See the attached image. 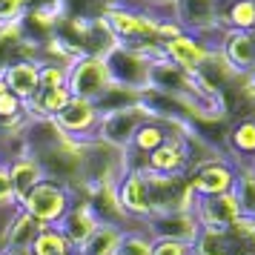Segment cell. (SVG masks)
<instances>
[{
  "label": "cell",
  "mask_w": 255,
  "mask_h": 255,
  "mask_svg": "<svg viewBox=\"0 0 255 255\" xmlns=\"http://www.w3.org/2000/svg\"><path fill=\"white\" fill-rule=\"evenodd\" d=\"M83 149H86V140L66 138L58 146L37 152L35 158L40 163L43 175H46V181H55V184L75 189L83 181Z\"/></svg>",
  "instance_id": "1"
},
{
  "label": "cell",
  "mask_w": 255,
  "mask_h": 255,
  "mask_svg": "<svg viewBox=\"0 0 255 255\" xmlns=\"http://www.w3.org/2000/svg\"><path fill=\"white\" fill-rule=\"evenodd\" d=\"M146 172V184H149V201H152V215L158 212H195L198 195L189 186L186 175H158Z\"/></svg>",
  "instance_id": "2"
},
{
  "label": "cell",
  "mask_w": 255,
  "mask_h": 255,
  "mask_svg": "<svg viewBox=\"0 0 255 255\" xmlns=\"http://www.w3.org/2000/svg\"><path fill=\"white\" fill-rule=\"evenodd\" d=\"M72 204H75V192L69 186L55 184V181H40L26 195L20 209H26L40 227H60V221L66 218Z\"/></svg>",
  "instance_id": "3"
},
{
  "label": "cell",
  "mask_w": 255,
  "mask_h": 255,
  "mask_svg": "<svg viewBox=\"0 0 255 255\" xmlns=\"http://www.w3.org/2000/svg\"><path fill=\"white\" fill-rule=\"evenodd\" d=\"M175 20L184 32L201 37L209 49H218L224 29L218 26V3L215 0H175Z\"/></svg>",
  "instance_id": "4"
},
{
  "label": "cell",
  "mask_w": 255,
  "mask_h": 255,
  "mask_svg": "<svg viewBox=\"0 0 255 255\" xmlns=\"http://www.w3.org/2000/svg\"><path fill=\"white\" fill-rule=\"evenodd\" d=\"M112 86L109 69H106V58L98 55H81L69 66V92L72 98H81V101H98L101 95Z\"/></svg>",
  "instance_id": "5"
},
{
  "label": "cell",
  "mask_w": 255,
  "mask_h": 255,
  "mask_svg": "<svg viewBox=\"0 0 255 255\" xmlns=\"http://www.w3.org/2000/svg\"><path fill=\"white\" fill-rule=\"evenodd\" d=\"M186 178H189V186H192V192L198 195V201H209V198H221V195L235 192L238 169L227 158H218V161L201 163Z\"/></svg>",
  "instance_id": "6"
},
{
  "label": "cell",
  "mask_w": 255,
  "mask_h": 255,
  "mask_svg": "<svg viewBox=\"0 0 255 255\" xmlns=\"http://www.w3.org/2000/svg\"><path fill=\"white\" fill-rule=\"evenodd\" d=\"M146 118H149V112H146L143 104L121 109V112H106V115H101V124H98L95 138L109 143V146H115V149H129V143L135 138L138 127Z\"/></svg>",
  "instance_id": "7"
},
{
  "label": "cell",
  "mask_w": 255,
  "mask_h": 255,
  "mask_svg": "<svg viewBox=\"0 0 255 255\" xmlns=\"http://www.w3.org/2000/svg\"><path fill=\"white\" fill-rule=\"evenodd\" d=\"M106 69H109L112 83H121V86L146 89V83H149V60L132 46H124V43H118L106 55Z\"/></svg>",
  "instance_id": "8"
},
{
  "label": "cell",
  "mask_w": 255,
  "mask_h": 255,
  "mask_svg": "<svg viewBox=\"0 0 255 255\" xmlns=\"http://www.w3.org/2000/svg\"><path fill=\"white\" fill-rule=\"evenodd\" d=\"M118 198L132 224H146L152 218V201H149V184L143 169H129L121 184H118Z\"/></svg>",
  "instance_id": "9"
},
{
  "label": "cell",
  "mask_w": 255,
  "mask_h": 255,
  "mask_svg": "<svg viewBox=\"0 0 255 255\" xmlns=\"http://www.w3.org/2000/svg\"><path fill=\"white\" fill-rule=\"evenodd\" d=\"M55 124L63 129V135H69L75 140H92L101 124V112L92 101H81V98H72L66 109L55 118Z\"/></svg>",
  "instance_id": "10"
},
{
  "label": "cell",
  "mask_w": 255,
  "mask_h": 255,
  "mask_svg": "<svg viewBox=\"0 0 255 255\" xmlns=\"http://www.w3.org/2000/svg\"><path fill=\"white\" fill-rule=\"evenodd\" d=\"M143 227L149 230L152 238H169V241L184 244H195L201 235V224H198L195 212H158Z\"/></svg>",
  "instance_id": "11"
},
{
  "label": "cell",
  "mask_w": 255,
  "mask_h": 255,
  "mask_svg": "<svg viewBox=\"0 0 255 255\" xmlns=\"http://www.w3.org/2000/svg\"><path fill=\"white\" fill-rule=\"evenodd\" d=\"M20 60H40V46L23 35L20 20L0 23V75Z\"/></svg>",
  "instance_id": "12"
},
{
  "label": "cell",
  "mask_w": 255,
  "mask_h": 255,
  "mask_svg": "<svg viewBox=\"0 0 255 255\" xmlns=\"http://www.w3.org/2000/svg\"><path fill=\"white\" fill-rule=\"evenodd\" d=\"M212 49L201 40V37L189 35V32H181L172 40H163V58L169 60L172 66L184 69L186 75H195L201 69V63L207 60V55Z\"/></svg>",
  "instance_id": "13"
},
{
  "label": "cell",
  "mask_w": 255,
  "mask_h": 255,
  "mask_svg": "<svg viewBox=\"0 0 255 255\" xmlns=\"http://www.w3.org/2000/svg\"><path fill=\"white\" fill-rule=\"evenodd\" d=\"M238 215H241V204H238L235 192L221 198H209V201H198L195 207V218L201 224V232H227Z\"/></svg>",
  "instance_id": "14"
},
{
  "label": "cell",
  "mask_w": 255,
  "mask_h": 255,
  "mask_svg": "<svg viewBox=\"0 0 255 255\" xmlns=\"http://www.w3.org/2000/svg\"><path fill=\"white\" fill-rule=\"evenodd\" d=\"M98 227H101V221H98V215L92 212V207H89L86 201H78V198H75V204L69 207L66 218L60 221V232L66 235V241H69L75 255L89 244V238L98 232Z\"/></svg>",
  "instance_id": "15"
},
{
  "label": "cell",
  "mask_w": 255,
  "mask_h": 255,
  "mask_svg": "<svg viewBox=\"0 0 255 255\" xmlns=\"http://www.w3.org/2000/svg\"><path fill=\"white\" fill-rule=\"evenodd\" d=\"M224 155H227V161H230L238 172L255 166V118L230 124Z\"/></svg>",
  "instance_id": "16"
},
{
  "label": "cell",
  "mask_w": 255,
  "mask_h": 255,
  "mask_svg": "<svg viewBox=\"0 0 255 255\" xmlns=\"http://www.w3.org/2000/svg\"><path fill=\"white\" fill-rule=\"evenodd\" d=\"M166 140H169L166 124L158 121V118H146L138 127V132H135V138H132V143H129V149H127L129 169H143L146 158H149L158 146H163Z\"/></svg>",
  "instance_id": "17"
},
{
  "label": "cell",
  "mask_w": 255,
  "mask_h": 255,
  "mask_svg": "<svg viewBox=\"0 0 255 255\" xmlns=\"http://www.w3.org/2000/svg\"><path fill=\"white\" fill-rule=\"evenodd\" d=\"M143 169L158 175H186L189 172V149H186V140L181 138H169L163 146L152 152Z\"/></svg>",
  "instance_id": "18"
},
{
  "label": "cell",
  "mask_w": 255,
  "mask_h": 255,
  "mask_svg": "<svg viewBox=\"0 0 255 255\" xmlns=\"http://www.w3.org/2000/svg\"><path fill=\"white\" fill-rule=\"evenodd\" d=\"M218 52L230 60L238 75H250L255 69V40L250 32H224L218 40Z\"/></svg>",
  "instance_id": "19"
},
{
  "label": "cell",
  "mask_w": 255,
  "mask_h": 255,
  "mask_svg": "<svg viewBox=\"0 0 255 255\" xmlns=\"http://www.w3.org/2000/svg\"><path fill=\"white\" fill-rule=\"evenodd\" d=\"M3 81H6V86L14 98L29 104L40 92V60H20V63L9 66L3 72Z\"/></svg>",
  "instance_id": "20"
},
{
  "label": "cell",
  "mask_w": 255,
  "mask_h": 255,
  "mask_svg": "<svg viewBox=\"0 0 255 255\" xmlns=\"http://www.w3.org/2000/svg\"><path fill=\"white\" fill-rule=\"evenodd\" d=\"M218 26L224 32H255V0H230L218 6Z\"/></svg>",
  "instance_id": "21"
},
{
  "label": "cell",
  "mask_w": 255,
  "mask_h": 255,
  "mask_svg": "<svg viewBox=\"0 0 255 255\" xmlns=\"http://www.w3.org/2000/svg\"><path fill=\"white\" fill-rule=\"evenodd\" d=\"M9 178H12L17 204H23L26 195H29L40 181H46V175H43V169H40V163H37L35 155H26V158H17V161L9 163Z\"/></svg>",
  "instance_id": "22"
},
{
  "label": "cell",
  "mask_w": 255,
  "mask_h": 255,
  "mask_svg": "<svg viewBox=\"0 0 255 255\" xmlns=\"http://www.w3.org/2000/svg\"><path fill=\"white\" fill-rule=\"evenodd\" d=\"M37 232H40V224H37L26 209H17L12 224H9V232H6V250H3V253L32 250V241L37 238Z\"/></svg>",
  "instance_id": "23"
},
{
  "label": "cell",
  "mask_w": 255,
  "mask_h": 255,
  "mask_svg": "<svg viewBox=\"0 0 255 255\" xmlns=\"http://www.w3.org/2000/svg\"><path fill=\"white\" fill-rule=\"evenodd\" d=\"M140 98H143V89H132V86L112 83V86L95 101V106H98L101 115H106V112H121V109H129V106H138Z\"/></svg>",
  "instance_id": "24"
},
{
  "label": "cell",
  "mask_w": 255,
  "mask_h": 255,
  "mask_svg": "<svg viewBox=\"0 0 255 255\" xmlns=\"http://www.w3.org/2000/svg\"><path fill=\"white\" fill-rule=\"evenodd\" d=\"M29 253L32 255H75L69 241H66V235L60 232V227H40Z\"/></svg>",
  "instance_id": "25"
},
{
  "label": "cell",
  "mask_w": 255,
  "mask_h": 255,
  "mask_svg": "<svg viewBox=\"0 0 255 255\" xmlns=\"http://www.w3.org/2000/svg\"><path fill=\"white\" fill-rule=\"evenodd\" d=\"M121 238H124V230H121V227L101 224V227H98V232L89 238V244H86L78 255H118Z\"/></svg>",
  "instance_id": "26"
},
{
  "label": "cell",
  "mask_w": 255,
  "mask_h": 255,
  "mask_svg": "<svg viewBox=\"0 0 255 255\" xmlns=\"http://www.w3.org/2000/svg\"><path fill=\"white\" fill-rule=\"evenodd\" d=\"M152 247H155V238L149 235V230L143 224H132L129 230H124L118 255H152Z\"/></svg>",
  "instance_id": "27"
},
{
  "label": "cell",
  "mask_w": 255,
  "mask_h": 255,
  "mask_svg": "<svg viewBox=\"0 0 255 255\" xmlns=\"http://www.w3.org/2000/svg\"><path fill=\"white\" fill-rule=\"evenodd\" d=\"M235 241L230 232H201L198 241L192 244V255H232Z\"/></svg>",
  "instance_id": "28"
},
{
  "label": "cell",
  "mask_w": 255,
  "mask_h": 255,
  "mask_svg": "<svg viewBox=\"0 0 255 255\" xmlns=\"http://www.w3.org/2000/svg\"><path fill=\"white\" fill-rule=\"evenodd\" d=\"M235 198L241 204V215L255 218V169H241L238 181H235Z\"/></svg>",
  "instance_id": "29"
},
{
  "label": "cell",
  "mask_w": 255,
  "mask_h": 255,
  "mask_svg": "<svg viewBox=\"0 0 255 255\" xmlns=\"http://www.w3.org/2000/svg\"><path fill=\"white\" fill-rule=\"evenodd\" d=\"M69 86V66L60 63H40V92Z\"/></svg>",
  "instance_id": "30"
},
{
  "label": "cell",
  "mask_w": 255,
  "mask_h": 255,
  "mask_svg": "<svg viewBox=\"0 0 255 255\" xmlns=\"http://www.w3.org/2000/svg\"><path fill=\"white\" fill-rule=\"evenodd\" d=\"M17 198H14V186L9 178V163L0 161V209H17Z\"/></svg>",
  "instance_id": "31"
},
{
  "label": "cell",
  "mask_w": 255,
  "mask_h": 255,
  "mask_svg": "<svg viewBox=\"0 0 255 255\" xmlns=\"http://www.w3.org/2000/svg\"><path fill=\"white\" fill-rule=\"evenodd\" d=\"M20 115H26V104L23 101L14 98L12 92L3 95V98H0V127L9 124V121H14V118H20Z\"/></svg>",
  "instance_id": "32"
},
{
  "label": "cell",
  "mask_w": 255,
  "mask_h": 255,
  "mask_svg": "<svg viewBox=\"0 0 255 255\" xmlns=\"http://www.w3.org/2000/svg\"><path fill=\"white\" fill-rule=\"evenodd\" d=\"M152 255H192V244L169 241V238H155Z\"/></svg>",
  "instance_id": "33"
},
{
  "label": "cell",
  "mask_w": 255,
  "mask_h": 255,
  "mask_svg": "<svg viewBox=\"0 0 255 255\" xmlns=\"http://www.w3.org/2000/svg\"><path fill=\"white\" fill-rule=\"evenodd\" d=\"M26 9V0H0V23L20 20Z\"/></svg>",
  "instance_id": "34"
},
{
  "label": "cell",
  "mask_w": 255,
  "mask_h": 255,
  "mask_svg": "<svg viewBox=\"0 0 255 255\" xmlns=\"http://www.w3.org/2000/svg\"><path fill=\"white\" fill-rule=\"evenodd\" d=\"M3 95H9V86H6V81H3V75H0V98Z\"/></svg>",
  "instance_id": "35"
},
{
  "label": "cell",
  "mask_w": 255,
  "mask_h": 255,
  "mask_svg": "<svg viewBox=\"0 0 255 255\" xmlns=\"http://www.w3.org/2000/svg\"><path fill=\"white\" fill-rule=\"evenodd\" d=\"M215 3H218V6H221V3H230V0H215Z\"/></svg>",
  "instance_id": "36"
},
{
  "label": "cell",
  "mask_w": 255,
  "mask_h": 255,
  "mask_svg": "<svg viewBox=\"0 0 255 255\" xmlns=\"http://www.w3.org/2000/svg\"><path fill=\"white\" fill-rule=\"evenodd\" d=\"M250 75H253V78H255V69H253V72H250Z\"/></svg>",
  "instance_id": "37"
},
{
  "label": "cell",
  "mask_w": 255,
  "mask_h": 255,
  "mask_svg": "<svg viewBox=\"0 0 255 255\" xmlns=\"http://www.w3.org/2000/svg\"><path fill=\"white\" fill-rule=\"evenodd\" d=\"M0 255H9V253H0Z\"/></svg>",
  "instance_id": "38"
},
{
  "label": "cell",
  "mask_w": 255,
  "mask_h": 255,
  "mask_svg": "<svg viewBox=\"0 0 255 255\" xmlns=\"http://www.w3.org/2000/svg\"><path fill=\"white\" fill-rule=\"evenodd\" d=\"M253 40H255V32H253Z\"/></svg>",
  "instance_id": "39"
},
{
  "label": "cell",
  "mask_w": 255,
  "mask_h": 255,
  "mask_svg": "<svg viewBox=\"0 0 255 255\" xmlns=\"http://www.w3.org/2000/svg\"><path fill=\"white\" fill-rule=\"evenodd\" d=\"M253 247H255V241H253Z\"/></svg>",
  "instance_id": "40"
},
{
  "label": "cell",
  "mask_w": 255,
  "mask_h": 255,
  "mask_svg": "<svg viewBox=\"0 0 255 255\" xmlns=\"http://www.w3.org/2000/svg\"><path fill=\"white\" fill-rule=\"evenodd\" d=\"M253 169H255V166H253Z\"/></svg>",
  "instance_id": "41"
}]
</instances>
